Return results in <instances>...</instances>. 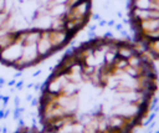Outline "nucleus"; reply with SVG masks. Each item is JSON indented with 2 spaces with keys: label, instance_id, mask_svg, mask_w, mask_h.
<instances>
[{
  "label": "nucleus",
  "instance_id": "1",
  "mask_svg": "<svg viewBox=\"0 0 159 133\" xmlns=\"http://www.w3.org/2000/svg\"><path fill=\"white\" fill-rule=\"evenodd\" d=\"M22 50H24V44L20 40H15L6 47H4L0 51V63L4 66L14 67L16 62L21 58L22 56Z\"/></svg>",
  "mask_w": 159,
  "mask_h": 133
},
{
  "label": "nucleus",
  "instance_id": "2",
  "mask_svg": "<svg viewBox=\"0 0 159 133\" xmlns=\"http://www.w3.org/2000/svg\"><path fill=\"white\" fill-rule=\"evenodd\" d=\"M36 46H37V52H39L41 61H43V60L51 57L53 53H56V51L51 44V40L48 37V30L41 31V37L36 42Z\"/></svg>",
  "mask_w": 159,
  "mask_h": 133
},
{
  "label": "nucleus",
  "instance_id": "3",
  "mask_svg": "<svg viewBox=\"0 0 159 133\" xmlns=\"http://www.w3.org/2000/svg\"><path fill=\"white\" fill-rule=\"evenodd\" d=\"M55 2H60V4H67L68 0H53Z\"/></svg>",
  "mask_w": 159,
  "mask_h": 133
}]
</instances>
